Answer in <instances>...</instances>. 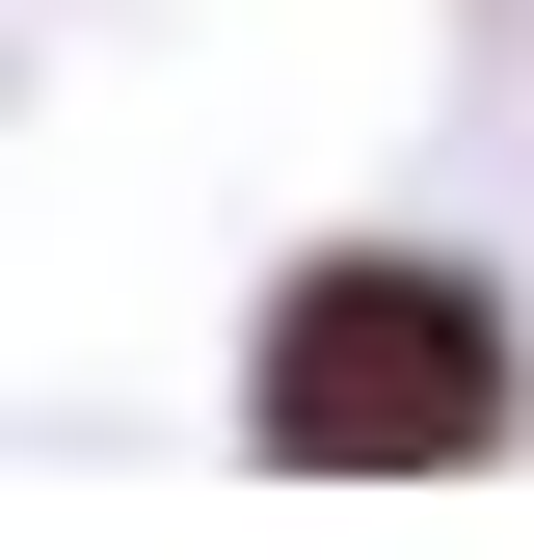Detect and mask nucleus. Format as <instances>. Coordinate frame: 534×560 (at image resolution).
I'll return each mask as SVG.
<instances>
[{"instance_id": "obj_1", "label": "nucleus", "mask_w": 534, "mask_h": 560, "mask_svg": "<svg viewBox=\"0 0 534 560\" xmlns=\"http://www.w3.org/2000/svg\"><path fill=\"white\" fill-rule=\"evenodd\" d=\"M534 428V320L454 241H294L241 320V454L267 480H481Z\"/></svg>"}]
</instances>
